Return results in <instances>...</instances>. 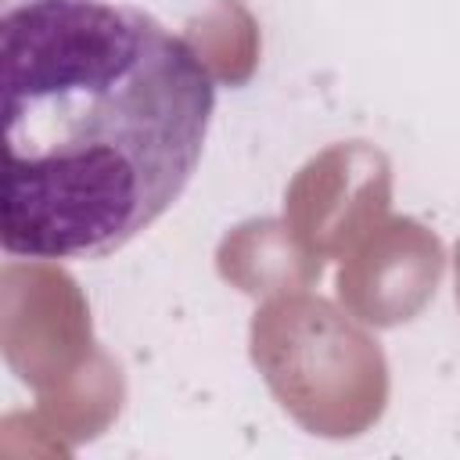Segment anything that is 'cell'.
Returning a JSON list of instances; mask_svg holds the SVG:
<instances>
[{"mask_svg":"<svg viewBox=\"0 0 460 460\" xmlns=\"http://www.w3.org/2000/svg\"><path fill=\"white\" fill-rule=\"evenodd\" d=\"M0 248L72 262L119 252L187 190L216 79L122 0H18L0 22Z\"/></svg>","mask_w":460,"mask_h":460,"instance_id":"6da1fadb","label":"cell"}]
</instances>
